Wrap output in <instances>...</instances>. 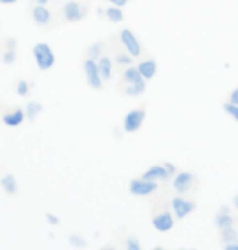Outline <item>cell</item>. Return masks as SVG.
I'll return each instance as SVG.
<instances>
[{
  "label": "cell",
  "instance_id": "6da1fadb",
  "mask_svg": "<svg viewBox=\"0 0 238 250\" xmlns=\"http://www.w3.org/2000/svg\"><path fill=\"white\" fill-rule=\"evenodd\" d=\"M123 82L126 85L123 90L126 97H139L146 92V79L142 77V74L139 72L137 67L129 65L123 74Z\"/></svg>",
  "mask_w": 238,
  "mask_h": 250
},
{
  "label": "cell",
  "instance_id": "7a4b0ae2",
  "mask_svg": "<svg viewBox=\"0 0 238 250\" xmlns=\"http://www.w3.org/2000/svg\"><path fill=\"white\" fill-rule=\"evenodd\" d=\"M33 58H35V62L38 65L39 70H49L55 62V56L54 51L51 49V46L48 43H38L33 48Z\"/></svg>",
  "mask_w": 238,
  "mask_h": 250
},
{
  "label": "cell",
  "instance_id": "3957f363",
  "mask_svg": "<svg viewBox=\"0 0 238 250\" xmlns=\"http://www.w3.org/2000/svg\"><path fill=\"white\" fill-rule=\"evenodd\" d=\"M83 74H85L87 79V85L92 88V90H101L103 88V79L100 75V70H98V62L95 59L87 58L83 61Z\"/></svg>",
  "mask_w": 238,
  "mask_h": 250
},
{
  "label": "cell",
  "instance_id": "277c9868",
  "mask_svg": "<svg viewBox=\"0 0 238 250\" xmlns=\"http://www.w3.org/2000/svg\"><path fill=\"white\" fill-rule=\"evenodd\" d=\"M119 40H121V43H123V46H124L126 53H129L132 58H139V56L142 54V44L139 43L137 36L134 35L132 30H129V28L121 30Z\"/></svg>",
  "mask_w": 238,
  "mask_h": 250
},
{
  "label": "cell",
  "instance_id": "5b68a950",
  "mask_svg": "<svg viewBox=\"0 0 238 250\" xmlns=\"http://www.w3.org/2000/svg\"><path fill=\"white\" fill-rule=\"evenodd\" d=\"M146 120V110L144 108H137V110L129 111L128 115L124 116L123 126L126 133H135L142 128V123Z\"/></svg>",
  "mask_w": 238,
  "mask_h": 250
},
{
  "label": "cell",
  "instance_id": "8992f818",
  "mask_svg": "<svg viewBox=\"0 0 238 250\" xmlns=\"http://www.w3.org/2000/svg\"><path fill=\"white\" fill-rule=\"evenodd\" d=\"M157 182L153 180H146V178H135V180L130 182L129 185V191L135 196H147L150 193L157 191Z\"/></svg>",
  "mask_w": 238,
  "mask_h": 250
},
{
  "label": "cell",
  "instance_id": "52a82bcc",
  "mask_svg": "<svg viewBox=\"0 0 238 250\" xmlns=\"http://www.w3.org/2000/svg\"><path fill=\"white\" fill-rule=\"evenodd\" d=\"M62 13H64V18L69 23L80 21L82 18L85 17V10H83L82 3L73 2V0H69V2L65 3L64 8H62Z\"/></svg>",
  "mask_w": 238,
  "mask_h": 250
},
{
  "label": "cell",
  "instance_id": "ba28073f",
  "mask_svg": "<svg viewBox=\"0 0 238 250\" xmlns=\"http://www.w3.org/2000/svg\"><path fill=\"white\" fill-rule=\"evenodd\" d=\"M171 206H173V211L178 219H184L186 216L196 209L194 201L186 200V198H181V196L173 198V200H171Z\"/></svg>",
  "mask_w": 238,
  "mask_h": 250
},
{
  "label": "cell",
  "instance_id": "9c48e42d",
  "mask_svg": "<svg viewBox=\"0 0 238 250\" xmlns=\"http://www.w3.org/2000/svg\"><path fill=\"white\" fill-rule=\"evenodd\" d=\"M193 182H194V175L191 172H181L176 175V178L173 180V188L178 193H188L193 187Z\"/></svg>",
  "mask_w": 238,
  "mask_h": 250
},
{
  "label": "cell",
  "instance_id": "30bf717a",
  "mask_svg": "<svg viewBox=\"0 0 238 250\" xmlns=\"http://www.w3.org/2000/svg\"><path fill=\"white\" fill-rule=\"evenodd\" d=\"M171 175V172L166 168V165H153V167L148 168L147 172H144L142 178H146V180H165Z\"/></svg>",
  "mask_w": 238,
  "mask_h": 250
},
{
  "label": "cell",
  "instance_id": "8fae6325",
  "mask_svg": "<svg viewBox=\"0 0 238 250\" xmlns=\"http://www.w3.org/2000/svg\"><path fill=\"white\" fill-rule=\"evenodd\" d=\"M25 118H26L25 110L15 108V110L8 111L7 115H3V123H5L8 128H17V126H20L21 123L25 121Z\"/></svg>",
  "mask_w": 238,
  "mask_h": 250
},
{
  "label": "cell",
  "instance_id": "7c38bea8",
  "mask_svg": "<svg viewBox=\"0 0 238 250\" xmlns=\"http://www.w3.org/2000/svg\"><path fill=\"white\" fill-rule=\"evenodd\" d=\"M153 228H155L158 232H168V230H171V228H173L175 221L173 218H171L170 213H162L153 218Z\"/></svg>",
  "mask_w": 238,
  "mask_h": 250
},
{
  "label": "cell",
  "instance_id": "4fadbf2b",
  "mask_svg": "<svg viewBox=\"0 0 238 250\" xmlns=\"http://www.w3.org/2000/svg\"><path fill=\"white\" fill-rule=\"evenodd\" d=\"M31 18H33V21H35V25L46 26L51 21V12L44 5H36L31 10Z\"/></svg>",
  "mask_w": 238,
  "mask_h": 250
},
{
  "label": "cell",
  "instance_id": "5bb4252c",
  "mask_svg": "<svg viewBox=\"0 0 238 250\" xmlns=\"http://www.w3.org/2000/svg\"><path fill=\"white\" fill-rule=\"evenodd\" d=\"M137 69H139V72L142 74L144 79L150 80V79L155 77L158 65L155 62V59H147V61H141V62H139V65H137Z\"/></svg>",
  "mask_w": 238,
  "mask_h": 250
},
{
  "label": "cell",
  "instance_id": "9a60e30c",
  "mask_svg": "<svg viewBox=\"0 0 238 250\" xmlns=\"http://www.w3.org/2000/svg\"><path fill=\"white\" fill-rule=\"evenodd\" d=\"M96 62H98V70H100V75H101V79H103V82L113 77V61H111V58L101 56Z\"/></svg>",
  "mask_w": 238,
  "mask_h": 250
},
{
  "label": "cell",
  "instance_id": "2e32d148",
  "mask_svg": "<svg viewBox=\"0 0 238 250\" xmlns=\"http://www.w3.org/2000/svg\"><path fill=\"white\" fill-rule=\"evenodd\" d=\"M216 224L219 229L232 228L233 226V218L230 216V211H228L227 206H222L220 209H219V213L216 214Z\"/></svg>",
  "mask_w": 238,
  "mask_h": 250
},
{
  "label": "cell",
  "instance_id": "e0dca14e",
  "mask_svg": "<svg viewBox=\"0 0 238 250\" xmlns=\"http://www.w3.org/2000/svg\"><path fill=\"white\" fill-rule=\"evenodd\" d=\"M41 111H43V105H41L39 102H36V100L30 102V103L26 105V108H25L26 118H28L30 121H35L36 118H38V116L41 115Z\"/></svg>",
  "mask_w": 238,
  "mask_h": 250
},
{
  "label": "cell",
  "instance_id": "ac0fdd59",
  "mask_svg": "<svg viewBox=\"0 0 238 250\" xmlns=\"http://www.w3.org/2000/svg\"><path fill=\"white\" fill-rule=\"evenodd\" d=\"M2 188H3V191L7 193V195H17V180H15V177L12 175V173H8V175H5L2 178Z\"/></svg>",
  "mask_w": 238,
  "mask_h": 250
},
{
  "label": "cell",
  "instance_id": "d6986e66",
  "mask_svg": "<svg viewBox=\"0 0 238 250\" xmlns=\"http://www.w3.org/2000/svg\"><path fill=\"white\" fill-rule=\"evenodd\" d=\"M105 15L110 21H113V23H121L124 20V13H123V8L121 7H114V5L108 7L105 10Z\"/></svg>",
  "mask_w": 238,
  "mask_h": 250
},
{
  "label": "cell",
  "instance_id": "ffe728a7",
  "mask_svg": "<svg viewBox=\"0 0 238 250\" xmlns=\"http://www.w3.org/2000/svg\"><path fill=\"white\" fill-rule=\"evenodd\" d=\"M220 230V239L223 244H228V242H235V240H238V234L237 230L232 228H225V229H219Z\"/></svg>",
  "mask_w": 238,
  "mask_h": 250
},
{
  "label": "cell",
  "instance_id": "44dd1931",
  "mask_svg": "<svg viewBox=\"0 0 238 250\" xmlns=\"http://www.w3.org/2000/svg\"><path fill=\"white\" fill-rule=\"evenodd\" d=\"M103 56V43H93L90 44V48H88V58L98 61Z\"/></svg>",
  "mask_w": 238,
  "mask_h": 250
},
{
  "label": "cell",
  "instance_id": "7402d4cb",
  "mask_svg": "<svg viewBox=\"0 0 238 250\" xmlns=\"http://www.w3.org/2000/svg\"><path fill=\"white\" fill-rule=\"evenodd\" d=\"M17 93L20 97H28V93H30V83L26 80H20L17 83Z\"/></svg>",
  "mask_w": 238,
  "mask_h": 250
},
{
  "label": "cell",
  "instance_id": "603a6c76",
  "mask_svg": "<svg viewBox=\"0 0 238 250\" xmlns=\"http://www.w3.org/2000/svg\"><path fill=\"white\" fill-rule=\"evenodd\" d=\"M223 110L238 123V106L237 105H232L230 102H227V103H223Z\"/></svg>",
  "mask_w": 238,
  "mask_h": 250
},
{
  "label": "cell",
  "instance_id": "cb8c5ba5",
  "mask_svg": "<svg viewBox=\"0 0 238 250\" xmlns=\"http://www.w3.org/2000/svg\"><path fill=\"white\" fill-rule=\"evenodd\" d=\"M132 56H130L129 53L128 54H118V56H116V62H118V64H123V65H128V67H129V65L130 64H132Z\"/></svg>",
  "mask_w": 238,
  "mask_h": 250
},
{
  "label": "cell",
  "instance_id": "d4e9b609",
  "mask_svg": "<svg viewBox=\"0 0 238 250\" xmlns=\"http://www.w3.org/2000/svg\"><path fill=\"white\" fill-rule=\"evenodd\" d=\"M3 62L5 64H13L15 62V48L8 49L5 54H3Z\"/></svg>",
  "mask_w": 238,
  "mask_h": 250
},
{
  "label": "cell",
  "instance_id": "484cf974",
  "mask_svg": "<svg viewBox=\"0 0 238 250\" xmlns=\"http://www.w3.org/2000/svg\"><path fill=\"white\" fill-rule=\"evenodd\" d=\"M69 239H71V244L72 245H77V247H85V245H87L85 240H83L82 237H78V235H75V234H72Z\"/></svg>",
  "mask_w": 238,
  "mask_h": 250
},
{
  "label": "cell",
  "instance_id": "4316f807",
  "mask_svg": "<svg viewBox=\"0 0 238 250\" xmlns=\"http://www.w3.org/2000/svg\"><path fill=\"white\" fill-rule=\"evenodd\" d=\"M128 250H142L141 244H139V240L135 239V237H130L128 240Z\"/></svg>",
  "mask_w": 238,
  "mask_h": 250
},
{
  "label": "cell",
  "instance_id": "83f0119b",
  "mask_svg": "<svg viewBox=\"0 0 238 250\" xmlns=\"http://www.w3.org/2000/svg\"><path fill=\"white\" fill-rule=\"evenodd\" d=\"M46 221L51 224V226H57L60 223V219L57 218L55 214H51V213H46Z\"/></svg>",
  "mask_w": 238,
  "mask_h": 250
},
{
  "label": "cell",
  "instance_id": "f1b7e54d",
  "mask_svg": "<svg viewBox=\"0 0 238 250\" xmlns=\"http://www.w3.org/2000/svg\"><path fill=\"white\" fill-rule=\"evenodd\" d=\"M228 102H230L232 105H237L238 106V87L235 88V90L230 92V95H228Z\"/></svg>",
  "mask_w": 238,
  "mask_h": 250
},
{
  "label": "cell",
  "instance_id": "f546056e",
  "mask_svg": "<svg viewBox=\"0 0 238 250\" xmlns=\"http://www.w3.org/2000/svg\"><path fill=\"white\" fill-rule=\"evenodd\" d=\"M223 250H238V240L225 244V245H223Z\"/></svg>",
  "mask_w": 238,
  "mask_h": 250
},
{
  "label": "cell",
  "instance_id": "4dcf8cb0",
  "mask_svg": "<svg viewBox=\"0 0 238 250\" xmlns=\"http://www.w3.org/2000/svg\"><path fill=\"white\" fill-rule=\"evenodd\" d=\"M110 2L113 3L114 7H121V8H123L124 5H128L129 0H110Z\"/></svg>",
  "mask_w": 238,
  "mask_h": 250
},
{
  "label": "cell",
  "instance_id": "1f68e13d",
  "mask_svg": "<svg viewBox=\"0 0 238 250\" xmlns=\"http://www.w3.org/2000/svg\"><path fill=\"white\" fill-rule=\"evenodd\" d=\"M18 0H0V3L2 5H13V3H17Z\"/></svg>",
  "mask_w": 238,
  "mask_h": 250
},
{
  "label": "cell",
  "instance_id": "d6a6232c",
  "mask_svg": "<svg viewBox=\"0 0 238 250\" xmlns=\"http://www.w3.org/2000/svg\"><path fill=\"white\" fill-rule=\"evenodd\" d=\"M233 206H235L237 209H238V195H237V196H233Z\"/></svg>",
  "mask_w": 238,
  "mask_h": 250
},
{
  "label": "cell",
  "instance_id": "836d02e7",
  "mask_svg": "<svg viewBox=\"0 0 238 250\" xmlns=\"http://www.w3.org/2000/svg\"><path fill=\"white\" fill-rule=\"evenodd\" d=\"M36 2H38V5H46V3H48L49 0H36Z\"/></svg>",
  "mask_w": 238,
  "mask_h": 250
},
{
  "label": "cell",
  "instance_id": "e575fe53",
  "mask_svg": "<svg viewBox=\"0 0 238 250\" xmlns=\"http://www.w3.org/2000/svg\"><path fill=\"white\" fill-rule=\"evenodd\" d=\"M101 250H116V249H113V247H103Z\"/></svg>",
  "mask_w": 238,
  "mask_h": 250
},
{
  "label": "cell",
  "instance_id": "d590c367",
  "mask_svg": "<svg viewBox=\"0 0 238 250\" xmlns=\"http://www.w3.org/2000/svg\"><path fill=\"white\" fill-rule=\"evenodd\" d=\"M153 250H165V249H163V247H155Z\"/></svg>",
  "mask_w": 238,
  "mask_h": 250
},
{
  "label": "cell",
  "instance_id": "8d00e7d4",
  "mask_svg": "<svg viewBox=\"0 0 238 250\" xmlns=\"http://www.w3.org/2000/svg\"><path fill=\"white\" fill-rule=\"evenodd\" d=\"M191 250H196V249H191Z\"/></svg>",
  "mask_w": 238,
  "mask_h": 250
}]
</instances>
